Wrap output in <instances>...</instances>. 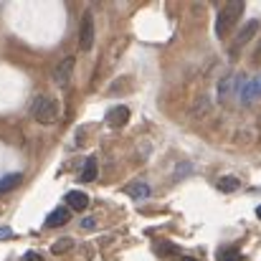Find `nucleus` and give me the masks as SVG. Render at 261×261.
I'll use <instances>...</instances> for the list:
<instances>
[{
	"instance_id": "f257e3e1",
	"label": "nucleus",
	"mask_w": 261,
	"mask_h": 261,
	"mask_svg": "<svg viewBox=\"0 0 261 261\" xmlns=\"http://www.w3.org/2000/svg\"><path fill=\"white\" fill-rule=\"evenodd\" d=\"M241 15H244V3L241 0H233V3L223 5L218 10V18H216V36L218 38H226L236 28V23L241 20Z\"/></svg>"
},
{
	"instance_id": "f03ea898",
	"label": "nucleus",
	"mask_w": 261,
	"mask_h": 261,
	"mask_svg": "<svg viewBox=\"0 0 261 261\" xmlns=\"http://www.w3.org/2000/svg\"><path fill=\"white\" fill-rule=\"evenodd\" d=\"M31 112H33V119H36V122H41V124H51V122L56 119V104H54L46 94L36 96V101H33Z\"/></svg>"
},
{
	"instance_id": "7ed1b4c3",
	"label": "nucleus",
	"mask_w": 261,
	"mask_h": 261,
	"mask_svg": "<svg viewBox=\"0 0 261 261\" xmlns=\"http://www.w3.org/2000/svg\"><path fill=\"white\" fill-rule=\"evenodd\" d=\"M91 46H94V18H91V13H84L82 15V28H79V48L89 51Z\"/></svg>"
},
{
	"instance_id": "20e7f679",
	"label": "nucleus",
	"mask_w": 261,
	"mask_h": 261,
	"mask_svg": "<svg viewBox=\"0 0 261 261\" xmlns=\"http://www.w3.org/2000/svg\"><path fill=\"white\" fill-rule=\"evenodd\" d=\"M256 31H259V20H249V23L239 31V36H236V41H233V48H231V56H236V54L256 36Z\"/></svg>"
},
{
	"instance_id": "39448f33",
	"label": "nucleus",
	"mask_w": 261,
	"mask_h": 261,
	"mask_svg": "<svg viewBox=\"0 0 261 261\" xmlns=\"http://www.w3.org/2000/svg\"><path fill=\"white\" fill-rule=\"evenodd\" d=\"M71 71H74V56L61 59V61L56 64V69H54V84H56V87H66L69 79H71Z\"/></svg>"
},
{
	"instance_id": "423d86ee",
	"label": "nucleus",
	"mask_w": 261,
	"mask_h": 261,
	"mask_svg": "<svg viewBox=\"0 0 261 261\" xmlns=\"http://www.w3.org/2000/svg\"><path fill=\"white\" fill-rule=\"evenodd\" d=\"M107 122L112 124V127H124L127 122H129V107H124V104H117V107H112L109 112H107Z\"/></svg>"
},
{
	"instance_id": "0eeeda50",
	"label": "nucleus",
	"mask_w": 261,
	"mask_h": 261,
	"mask_svg": "<svg viewBox=\"0 0 261 261\" xmlns=\"http://www.w3.org/2000/svg\"><path fill=\"white\" fill-rule=\"evenodd\" d=\"M69 218H71V213H69L66 208H56L54 213H48V216H46V228H59V226H66V223H69Z\"/></svg>"
},
{
	"instance_id": "6e6552de",
	"label": "nucleus",
	"mask_w": 261,
	"mask_h": 261,
	"mask_svg": "<svg viewBox=\"0 0 261 261\" xmlns=\"http://www.w3.org/2000/svg\"><path fill=\"white\" fill-rule=\"evenodd\" d=\"M66 203H69L71 211H84L89 205V198L87 193H82V190H69L66 193Z\"/></svg>"
},
{
	"instance_id": "1a4fd4ad",
	"label": "nucleus",
	"mask_w": 261,
	"mask_h": 261,
	"mask_svg": "<svg viewBox=\"0 0 261 261\" xmlns=\"http://www.w3.org/2000/svg\"><path fill=\"white\" fill-rule=\"evenodd\" d=\"M150 185L147 182H132V185H127V195L129 198H135V200H142V198H150Z\"/></svg>"
},
{
	"instance_id": "9d476101",
	"label": "nucleus",
	"mask_w": 261,
	"mask_h": 261,
	"mask_svg": "<svg viewBox=\"0 0 261 261\" xmlns=\"http://www.w3.org/2000/svg\"><path fill=\"white\" fill-rule=\"evenodd\" d=\"M20 182H23V175L20 173L5 175V177H0V193H10V190H15Z\"/></svg>"
},
{
	"instance_id": "9b49d317",
	"label": "nucleus",
	"mask_w": 261,
	"mask_h": 261,
	"mask_svg": "<svg viewBox=\"0 0 261 261\" xmlns=\"http://www.w3.org/2000/svg\"><path fill=\"white\" fill-rule=\"evenodd\" d=\"M259 94H261V76H259V79H251V82L244 87V91H241V99H244V101H254Z\"/></svg>"
},
{
	"instance_id": "f8f14e48",
	"label": "nucleus",
	"mask_w": 261,
	"mask_h": 261,
	"mask_svg": "<svg viewBox=\"0 0 261 261\" xmlns=\"http://www.w3.org/2000/svg\"><path fill=\"white\" fill-rule=\"evenodd\" d=\"M239 185H241V180L233 177V175H226V177L218 180V190L221 193H233V190H239Z\"/></svg>"
},
{
	"instance_id": "ddd939ff",
	"label": "nucleus",
	"mask_w": 261,
	"mask_h": 261,
	"mask_svg": "<svg viewBox=\"0 0 261 261\" xmlns=\"http://www.w3.org/2000/svg\"><path fill=\"white\" fill-rule=\"evenodd\" d=\"M216 259L218 261H244V256H241V251L239 249H221L218 254H216Z\"/></svg>"
},
{
	"instance_id": "4468645a",
	"label": "nucleus",
	"mask_w": 261,
	"mask_h": 261,
	"mask_svg": "<svg viewBox=\"0 0 261 261\" xmlns=\"http://www.w3.org/2000/svg\"><path fill=\"white\" fill-rule=\"evenodd\" d=\"M82 180H84V182L96 180V160H94V158L87 160V168H84V173H82Z\"/></svg>"
},
{
	"instance_id": "2eb2a0df",
	"label": "nucleus",
	"mask_w": 261,
	"mask_h": 261,
	"mask_svg": "<svg viewBox=\"0 0 261 261\" xmlns=\"http://www.w3.org/2000/svg\"><path fill=\"white\" fill-rule=\"evenodd\" d=\"M71 246H74V241H71V239H59V241L54 244V249H51V251H54V254H64V251H69Z\"/></svg>"
},
{
	"instance_id": "dca6fc26",
	"label": "nucleus",
	"mask_w": 261,
	"mask_h": 261,
	"mask_svg": "<svg viewBox=\"0 0 261 261\" xmlns=\"http://www.w3.org/2000/svg\"><path fill=\"white\" fill-rule=\"evenodd\" d=\"M82 228H84V231H91V228H96V218H94V216H89V218H82Z\"/></svg>"
},
{
	"instance_id": "f3484780",
	"label": "nucleus",
	"mask_w": 261,
	"mask_h": 261,
	"mask_svg": "<svg viewBox=\"0 0 261 261\" xmlns=\"http://www.w3.org/2000/svg\"><path fill=\"white\" fill-rule=\"evenodd\" d=\"M5 239H13V228H8V226L0 228V241H5Z\"/></svg>"
},
{
	"instance_id": "a211bd4d",
	"label": "nucleus",
	"mask_w": 261,
	"mask_h": 261,
	"mask_svg": "<svg viewBox=\"0 0 261 261\" xmlns=\"http://www.w3.org/2000/svg\"><path fill=\"white\" fill-rule=\"evenodd\" d=\"M251 61H254V64H261V41H259V46H256V51H254V56H251Z\"/></svg>"
},
{
	"instance_id": "6ab92c4d",
	"label": "nucleus",
	"mask_w": 261,
	"mask_h": 261,
	"mask_svg": "<svg viewBox=\"0 0 261 261\" xmlns=\"http://www.w3.org/2000/svg\"><path fill=\"white\" fill-rule=\"evenodd\" d=\"M25 261H43V259H41L38 254H33V251H28V254H25Z\"/></svg>"
},
{
	"instance_id": "aec40b11",
	"label": "nucleus",
	"mask_w": 261,
	"mask_h": 261,
	"mask_svg": "<svg viewBox=\"0 0 261 261\" xmlns=\"http://www.w3.org/2000/svg\"><path fill=\"white\" fill-rule=\"evenodd\" d=\"M180 261H198V259H190V256H185V259H180Z\"/></svg>"
},
{
	"instance_id": "412c9836",
	"label": "nucleus",
	"mask_w": 261,
	"mask_h": 261,
	"mask_svg": "<svg viewBox=\"0 0 261 261\" xmlns=\"http://www.w3.org/2000/svg\"><path fill=\"white\" fill-rule=\"evenodd\" d=\"M256 216H259V218H261V205H259V208H256Z\"/></svg>"
}]
</instances>
